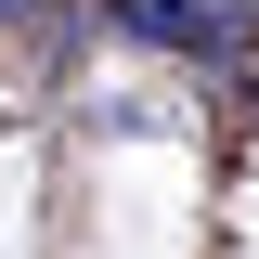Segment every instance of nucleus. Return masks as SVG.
I'll return each instance as SVG.
<instances>
[{
    "label": "nucleus",
    "mask_w": 259,
    "mask_h": 259,
    "mask_svg": "<svg viewBox=\"0 0 259 259\" xmlns=\"http://www.w3.org/2000/svg\"><path fill=\"white\" fill-rule=\"evenodd\" d=\"M91 13L143 52H194V65H233L259 39V0H91Z\"/></svg>",
    "instance_id": "1"
},
{
    "label": "nucleus",
    "mask_w": 259,
    "mask_h": 259,
    "mask_svg": "<svg viewBox=\"0 0 259 259\" xmlns=\"http://www.w3.org/2000/svg\"><path fill=\"white\" fill-rule=\"evenodd\" d=\"M0 13H39V0H0Z\"/></svg>",
    "instance_id": "2"
}]
</instances>
